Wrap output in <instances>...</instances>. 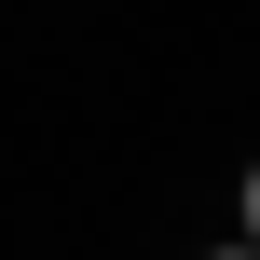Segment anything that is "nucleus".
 Returning a JSON list of instances; mask_svg holds the SVG:
<instances>
[{
	"label": "nucleus",
	"mask_w": 260,
	"mask_h": 260,
	"mask_svg": "<svg viewBox=\"0 0 260 260\" xmlns=\"http://www.w3.org/2000/svg\"><path fill=\"white\" fill-rule=\"evenodd\" d=\"M233 219H247V233H233V247H260V165H247V192H233Z\"/></svg>",
	"instance_id": "f257e3e1"
},
{
	"label": "nucleus",
	"mask_w": 260,
	"mask_h": 260,
	"mask_svg": "<svg viewBox=\"0 0 260 260\" xmlns=\"http://www.w3.org/2000/svg\"><path fill=\"white\" fill-rule=\"evenodd\" d=\"M206 260H260V247H206Z\"/></svg>",
	"instance_id": "f03ea898"
}]
</instances>
